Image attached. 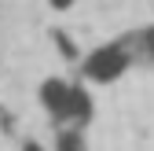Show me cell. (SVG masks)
I'll return each instance as SVG.
<instances>
[{
  "mask_svg": "<svg viewBox=\"0 0 154 151\" xmlns=\"http://www.w3.org/2000/svg\"><path fill=\"white\" fill-rule=\"evenodd\" d=\"M128 63H132L128 41H110V44H99L95 52H88V59L81 63V70H85L88 81H118L128 70Z\"/></svg>",
  "mask_w": 154,
  "mask_h": 151,
  "instance_id": "cell-1",
  "label": "cell"
},
{
  "mask_svg": "<svg viewBox=\"0 0 154 151\" xmlns=\"http://www.w3.org/2000/svg\"><path fill=\"white\" fill-rule=\"evenodd\" d=\"M41 103L55 122H66V107H70V81L63 78H48L41 85Z\"/></svg>",
  "mask_w": 154,
  "mask_h": 151,
  "instance_id": "cell-2",
  "label": "cell"
},
{
  "mask_svg": "<svg viewBox=\"0 0 154 151\" xmlns=\"http://www.w3.org/2000/svg\"><path fill=\"white\" fill-rule=\"evenodd\" d=\"M66 122H73V129H81V125H88V122H92V96L85 92V85H70Z\"/></svg>",
  "mask_w": 154,
  "mask_h": 151,
  "instance_id": "cell-3",
  "label": "cell"
},
{
  "mask_svg": "<svg viewBox=\"0 0 154 151\" xmlns=\"http://www.w3.org/2000/svg\"><path fill=\"white\" fill-rule=\"evenodd\" d=\"M55 151H88L85 147V137H81V129H59V137H55Z\"/></svg>",
  "mask_w": 154,
  "mask_h": 151,
  "instance_id": "cell-4",
  "label": "cell"
},
{
  "mask_svg": "<svg viewBox=\"0 0 154 151\" xmlns=\"http://www.w3.org/2000/svg\"><path fill=\"white\" fill-rule=\"evenodd\" d=\"M51 37H55V44H59V55H63V59H77V44L70 41V37H66L63 30H55Z\"/></svg>",
  "mask_w": 154,
  "mask_h": 151,
  "instance_id": "cell-5",
  "label": "cell"
},
{
  "mask_svg": "<svg viewBox=\"0 0 154 151\" xmlns=\"http://www.w3.org/2000/svg\"><path fill=\"white\" fill-rule=\"evenodd\" d=\"M140 48H143V55L154 63V26H147L143 33H140Z\"/></svg>",
  "mask_w": 154,
  "mask_h": 151,
  "instance_id": "cell-6",
  "label": "cell"
},
{
  "mask_svg": "<svg viewBox=\"0 0 154 151\" xmlns=\"http://www.w3.org/2000/svg\"><path fill=\"white\" fill-rule=\"evenodd\" d=\"M48 4H51L55 11H70V8H73V0H48Z\"/></svg>",
  "mask_w": 154,
  "mask_h": 151,
  "instance_id": "cell-7",
  "label": "cell"
},
{
  "mask_svg": "<svg viewBox=\"0 0 154 151\" xmlns=\"http://www.w3.org/2000/svg\"><path fill=\"white\" fill-rule=\"evenodd\" d=\"M22 151H44V147L37 144V140H26V144H22Z\"/></svg>",
  "mask_w": 154,
  "mask_h": 151,
  "instance_id": "cell-8",
  "label": "cell"
}]
</instances>
